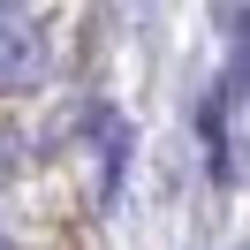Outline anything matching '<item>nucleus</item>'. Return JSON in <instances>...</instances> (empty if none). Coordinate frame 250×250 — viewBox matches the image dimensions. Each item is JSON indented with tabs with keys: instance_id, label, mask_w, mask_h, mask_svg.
<instances>
[{
	"instance_id": "nucleus-4",
	"label": "nucleus",
	"mask_w": 250,
	"mask_h": 250,
	"mask_svg": "<svg viewBox=\"0 0 250 250\" xmlns=\"http://www.w3.org/2000/svg\"><path fill=\"white\" fill-rule=\"evenodd\" d=\"M0 250H16V243H8V235H0Z\"/></svg>"
},
{
	"instance_id": "nucleus-1",
	"label": "nucleus",
	"mask_w": 250,
	"mask_h": 250,
	"mask_svg": "<svg viewBox=\"0 0 250 250\" xmlns=\"http://www.w3.org/2000/svg\"><path fill=\"white\" fill-rule=\"evenodd\" d=\"M46 68H53L46 31L31 16H0V91H31V83H46Z\"/></svg>"
},
{
	"instance_id": "nucleus-2",
	"label": "nucleus",
	"mask_w": 250,
	"mask_h": 250,
	"mask_svg": "<svg viewBox=\"0 0 250 250\" xmlns=\"http://www.w3.org/2000/svg\"><path fill=\"white\" fill-rule=\"evenodd\" d=\"M8 174H16V144H0V182H8Z\"/></svg>"
},
{
	"instance_id": "nucleus-3",
	"label": "nucleus",
	"mask_w": 250,
	"mask_h": 250,
	"mask_svg": "<svg viewBox=\"0 0 250 250\" xmlns=\"http://www.w3.org/2000/svg\"><path fill=\"white\" fill-rule=\"evenodd\" d=\"M0 16H23V0H0Z\"/></svg>"
}]
</instances>
